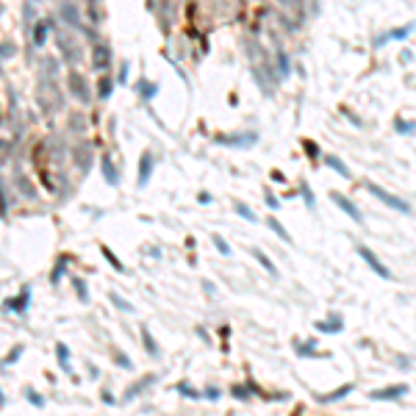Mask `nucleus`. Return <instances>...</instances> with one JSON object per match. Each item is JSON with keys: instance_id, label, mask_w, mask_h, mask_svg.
Here are the masks:
<instances>
[{"instance_id": "nucleus-1", "label": "nucleus", "mask_w": 416, "mask_h": 416, "mask_svg": "<svg viewBox=\"0 0 416 416\" xmlns=\"http://www.w3.org/2000/svg\"><path fill=\"white\" fill-rule=\"evenodd\" d=\"M56 45H58V50H61L64 64L75 67V64L81 61V47H78V36L72 34V31L58 28V31H56Z\"/></svg>"}, {"instance_id": "nucleus-2", "label": "nucleus", "mask_w": 416, "mask_h": 416, "mask_svg": "<svg viewBox=\"0 0 416 416\" xmlns=\"http://www.w3.org/2000/svg\"><path fill=\"white\" fill-rule=\"evenodd\" d=\"M67 86H70V94L81 103V106H89L92 103V86L86 81V75H81L78 70H72L67 75Z\"/></svg>"}, {"instance_id": "nucleus-3", "label": "nucleus", "mask_w": 416, "mask_h": 416, "mask_svg": "<svg viewBox=\"0 0 416 416\" xmlns=\"http://www.w3.org/2000/svg\"><path fill=\"white\" fill-rule=\"evenodd\" d=\"M367 191L372 194V197H377L383 205H388V208H394V211H400V214H411V203H405L402 197H397V194H391V191H386V189H380L377 184H372V181H367Z\"/></svg>"}, {"instance_id": "nucleus-4", "label": "nucleus", "mask_w": 416, "mask_h": 416, "mask_svg": "<svg viewBox=\"0 0 416 416\" xmlns=\"http://www.w3.org/2000/svg\"><path fill=\"white\" fill-rule=\"evenodd\" d=\"M72 161H75L78 172H81V175H86V172L92 170V164H94V147H92L86 139H81L75 147H72Z\"/></svg>"}, {"instance_id": "nucleus-5", "label": "nucleus", "mask_w": 416, "mask_h": 416, "mask_svg": "<svg viewBox=\"0 0 416 416\" xmlns=\"http://www.w3.org/2000/svg\"><path fill=\"white\" fill-rule=\"evenodd\" d=\"M355 253L361 255V261L367 264V267L372 269V272H374V275H377V277H383V280H394V275H391V269H388L386 264H383L380 258H377V255H374V250H369V247L358 244V250H355Z\"/></svg>"}, {"instance_id": "nucleus-6", "label": "nucleus", "mask_w": 416, "mask_h": 416, "mask_svg": "<svg viewBox=\"0 0 416 416\" xmlns=\"http://www.w3.org/2000/svg\"><path fill=\"white\" fill-rule=\"evenodd\" d=\"M50 34H56V31H53V25H50V20H39V22L34 25V31H31V47L42 50L45 45H47Z\"/></svg>"}, {"instance_id": "nucleus-7", "label": "nucleus", "mask_w": 416, "mask_h": 416, "mask_svg": "<svg viewBox=\"0 0 416 416\" xmlns=\"http://www.w3.org/2000/svg\"><path fill=\"white\" fill-rule=\"evenodd\" d=\"M58 17H61L70 28H84V22H81V8L75 6V3H70V0H64V3H58Z\"/></svg>"}, {"instance_id": "nucleus-8", "label": "nucleus", "mask_w": 416, "mask_h": 416, "mask_svg": "<svg viewBox=\"0 0 416 416\" xmlns=\"http://www.w3.org/2000/svg\"><path fill=\"white\" fill-rule=\"evenodd\" d=\"M114 56H111V47H108L106 42H97L94 45V56H92V64H94V70L103 75V72H108V67H111Z\"/></svg>"}, {"instance_id": "nucleus-9", "label": "nucleus", "mask_w": 416, "mask_h": 416, "mask_svg": "<svg viewBox=\"0 0 416 416\" xmlns=\"http://www.w3.org/2000/svg\"><path fill=\"white\" fill-rule=\"evenodd\" d=\"M153 167H155V158L150 150H144L139 158V175H136V186L139 189H144V186L150 184V175H153Z\"/></svg>"}, {"instance_id": "nucleus-10", "label": "nucleus", "mask_w": 416, "mask_h": 416, "mask_svg": "<svg viewBox=\"0 0 416 416\" xmlns=\"http://www.w3.org/2000/svg\"><path fill=\"white\" fill-rule=\"evenodd\" d=\"M408 388L411 386H405V383H397V386H388V388H374V391H369V397L377 400V402H383V400H400V397L408 394Z\"/></svg>"}, {"instance_id": "nucleus-11", "label": "nucleus", "mask_w": 416, "mask_h": 416, "mask_svg": "<svg viewBox=\"0 0 416 416\" xmlns=\"http://www.w3.org/2000/svg\"><path fill=\"white\" fill-rule=\"evenodd\" d=\"M330 200H333L336 205H339V208H341V211H344L350 219H353V222H358V225L364 222V214L358 211V205H355L353 200H347L344 194H339V191H333V194H330Z\"/></svg>"}, {"instance_id": "nucleus-12", "label": "nucleus", "mask_w": 416, "mask_h": 416, "mask_svg": "<svg viewBox=\"0 0 416 416\" xmlns=\"http://www.w3.org/2000/svg\"><path fill=\"white\" fill-rule=\"evenodd\" d=\"M155 380H158V374H144V377H139V380H136L134 386L128 388V391H122V402H134L136 397H139L141 391H144V388H150V386H153Z\"/></svg>"}, {"instance_id": "nucleus-13", "label": "nucleus", "mask_w": 416, "mask_h": 416, "mask_svg": "<svg viewBox=\"0 0 416 416\" xmlns=\"http://www.w3.org/2000/svg\"><path fill=\"white\" fill-rule=\"evenodd\" d=\"M28 303H31V286L25 283V286L20 289V294L11 297V300H6V311H14V314H25Z\"/></svg>"}, {"instance_id": "nucleus-14", "label": "nucleus", "mask_w": 416, "mask_h": 416, "mask_svg": "<svg viewBox=\"0 0 416 416\" xmlns=\"http://www.w3.org/2000/svg\"><path fill=\"white\" fill-rule=\"evenodd\" d=\"M294 353L300 358H330V353H317V339L294 341Z\"/></svg>"}, {"instance_id": "nucleus-15", "label": "nucleus", "mask_w": 416, "mask_h": 416, "mask_svg": "<svg viewBox=\"0 0 416 416\" xmlns=\"http://www.w3.org/2000/svg\"><path fill=\"white\" fill-rule=\"evenodd\" d=\"M253 141H258L255 134H236V136H217V144H228V147H250Z\"/></svg>"}, {"instance_id": "nucleus-16", "label": "nucleus", "mask_w": 416, "mask_h": 416, "mask_svg": "<svg viewBox=\"0 0 416 416\" xmlns=\"http://www.w3.org/2000/svg\"><path fill=\"white\" fill-rule=\"evenodd\" d=\"M353 391H355L353 383H344V386H339L336 391H330V394H317V402H322V405H333V402L344 400V397L353 394Z\"/></svg>"}, {"instance_id": "nucleus-17", "label": "nucleus", "mask_w": 416, "mask_h": 416, "mask_svg": "<svg viewBox=\"0 0 416 416\" xmlns=\"http://www.w3.org/2000/svg\"><path fill=\"white\" fill-rule=\"evenodd\" d=\"M275 70H277V81H286V78L291 75V58L286 50L277 47L275 50Z\"/></svg>"}, {"instance_id": "nucleus-18", "label": "nucleus", "mask_w": 416, "mask_h": 416, "mask_svg": "<svg viewBox=\"0 0 416 416\" xmlns=\"http://www.w3.org/2000/svg\"><path fill=\"white\" fill-rule=\"evenodd\" d=\"M14 184H17V189H20V194H22V197H28V200H34V197H36L34 181H31V178L25 175L22 170H14Z\"/></svg>"}, {"instance_id": "nucleus-19", "label": "nucleus", "mask_w": 416, "mask_h": 416, "mask_svg": "<svg viewBox=\"0 0 416 416\" xmlns=\"http://www.w3.org/2000/svg\"><path fill=\"white\" fill-rule=\"evenodd\" d=\"M100 172H103V178H106L108 186H117L120 184V175H117V164L111 161V155H103L100 158Z\"/></svg>"}, {"instance_id": "nucleus-20", "label": "nucleus", "mask_w": 416, "mask_h": 416, "mask_svg": "<svg viewBox=\"0 0 416 416\" xmlns=\"http://www.w3.org/2000/svg\"><path fill=\"white\" fill-rule=\"evenodd\" d=\"M314 327H317L319 333H339L341 327H344V319H341L339 314H333L330 319H317V322H314Z\"/></svg>"}, {"instance_id": "nucleus-21", "label": "nucleus", "mask_w": 416, "mask_h": 416, "mask_svg": "<svg viewBox=\"0 0 416 416\" xmlns=\"http://www.w3.org/2000/svg\"><path fill=\"white\" fill-rule=\"evenodd\" d=\"M411 31H416V25H414V22H411V25H402V28L388 31V34H383V36H377V39H374V47H380V45L391 42V39H405V36H408Z\"/></svg>"}, {"instance_id": "nucleus-22", "label": "nucleus", "mask_w": 416, "mask_h": 416, "mask_svg": "<svg viewBox=\"0 0 416 416\" xmlns=\"http://www.w3.org/2000/svg\"><path fill=\"white\" fill-rule=\"evenodd\" d=\"M322 164H327L333 172H339L341 178H353V172H350V167H347L344 161H341L339 155H330V153H322Z\"/></svg>"}, {"instance_id": "nucleus-23", "label": "nucleus", "mask_w": 416, "mask_h": 416, "mask_svg": "<svg viewBox=\"0 0 416 416\" xmlns=\"http://www.w3.org/2000/svg\"><path fill=\"white\" fill-rule=\"evenodd\" d=\"M136 92L141 94V100H153L155 94H158V84L155 81H147V78H139V84H136Z\"/></svg>"}, {"instance_id": "nucleus-24", "label": "nucleus", "mask_w": 416, "mask_h": 416, "mask_svg": "<svg viewBox=\"0 0 416 416\" xmlns=\"http://www.w3.org/2000/svg\"><path fill=\"white\" fill-rule=\"evenodd\" d=\"M114 86H117V81H114L111 75H106V72H103V75H100V81H97V97L100 100H108L114 94Z\"/></svg>"}, {"instance_id": "nucleus-25", "label": "nucleus", "mask_w": 416, "mask_h": 416, "mask_svg": "<svg viewBox=\"0 0 416 416\" xmlns=\"http://www.w3.org/2000/svg\"><path fill=\"white\" fill-rule=\"evenodd\" d=\"M56 355H58V367H61L64 374H72V364H70V347L64 344V341H58L56 344Z\"/></svg>"}, {"instance_id": "nucleus-26", "label": "nucleus", "mask_w": 416, "mask_h": 416, "mask_svg": "<svg viewBox=\"0 0 416 416\" xmlns=\"http://www.w3.org/2000/svg\"><path fill=\"white\" fill-rule=\"evenodd\" d=\"M141 341H144V350H147V355H150V358H158V355H161V347L155 344L153 333H150L147 327H144V324H141Z\"/></svg>"}, {"instance_id": "nucleus-27", "label": "nucleus", "mask_w": 416, "mask_h": 416, "mask_svg": "<svg viewBox=\"0 0 416 416\" xmlns=\"http://www.w3.org/2000/svg\"><path fill=\"white\" fill-rule=\"evenodd\" d=\"M67 264H70V255H61V258H58V264L53 267V272H50V283H53V286H58V283H61L64 272H67Z\"/></svg>"}, {"instance_id": "nucleus-28", "label": "nucleus", "mask_w": 416, "mask_h": 416, "mask_svg": "<svg viewBox=\"0 0 416 416\" xmlns=\"http://www.w3.org/2000/svg\"><path fill=\"white\" fill-rule=\"evenodd\" d=\"M253 255H255V261L261 264V267L267 269V272H269V275H272V277H277V275H280V272H277V267H275V264H272V258H269V255L264 253V250H253Z\"/></svg>"}, {"instance_id": "nucleus-29", "label": "nucleus", "mask_w": 416, "mask_h": 416, "mask_svg": "<svg viewBox=\"0 0 416 416\" xmlns=\"http://www.w3.org/2000/svg\"><path fill=\"white\" fill-rule=\"evenodd\" d=\"M233 211L239 214L241 219H247V222H253V225L258 222V217H255V211H250V205H244L241 200H233Z\"/></svg>"}, {"instance_id": "nucleus-30", "label": "nucleus", "mask_w": 416, "mask_h": 416, "mask_svg": "<svg viewBox=\"0 0 416 416\" xmlns=\"http://www.w3.org/2000/svg\"><path fill=\"white\" fill-rule=\"evenodd\" d=\"M267 228H269L272 233H275V236H280L283 241H289V244H291V236H289V231H286V228H283V225L277 222L275 217H267Z\"/></svg>"}, {"instance_id": "nucleus-31", "label": "nucleus", "mask_w": 416, "mask_h": 416, "mask_svg": "<svg viewBox=\"0 0 416 416\" xmlns=\"http://www.w3.org/2000/svg\"><path fill=\"white\" fill-rule=\"evenodd\" d=\"M100 253H103V258H106V261H108V264H111V267H114V269H117V272H122V275H125V272H128V269H125V264H122V261H120V258H117V255H114V253H111V250H108V247H106V244L100 247Z\"/></svg>"}, {"instance_id": "nucleus-32", "label": "nucleus", "mask_w": 416, "mask_h": 416, "mask_svg": "<svg viewBox=\"0 0 416 416\" xmlns=\"http://www.w3.org/2000/svg\"><path fill=\"white\" fill-rule=\"evenodd\" d=\"M72 286H75L78 300H81V303H89V289H86V280H84V277L72 275Z\"/></svg>"}, {"instance_id": "nucleus-33", "label": "nucleus", "mask_w": 416, "mask_h": 416, "mask_svg": "<svg viewBox=\"0 0 416 416\" xmlns=\"http://www.w3.org/2000/svg\"><path fill=\"white\" fill-rule=\"evenodd\" d=\"M108 300H111V303H114V308H120V311H125V314H134V305H131V303H128V300H122V297L120 294H117V291H108Z\"/></svg>"}, {"instance_id": "nucleus-34", "label": "nucleus", "mask_w": 416, "mask_h": 416, "mask_svg": "<svg viewBox=\"0 0 416 416\" xmlns=\"http://www.w3.org/2000/svg\"><path fill=\"white\" fill-rule=\"evenodd\" d=\"M231 397H236V400H250L253 391H250L247 383H236V386H231Z\"/></svg>"}, {"instance_id": "nucleus-35", "label": "nucleus", "mask_w": 416, "mask_h": 416, "mask_svg": "<svg viewBox=\"0 0 416 416\" xmlns=\"http://www.w3.org/2000/svg\"><path fill=\"white\" fill-rule=\"evenodd\" d=\"M211 241H214V247H217V250H219V255H233V247L228 244V241L222 239V236H219V233H214V236H211Z\"/></svg>"}, {"instance_id": "nucleus-36", "label": "nucleus", "mask_w": 416, "mask_h": 416, "mask_svg": "<svg viewBox=\"0 0 416 416\" xmlns=\"http://www.w3.org/2000/svg\"><path fill=\"white\" fill-rule=\"evenodd\" d=\"M175 391H178V394H184V397H191V400L203 397V394L197 391V388H191V383H178V386H175Z\"/></svg>"}, {"instance_id": "nucleus-37", "label": "nucleus", "mask_w": 416, "mask_h": 416, "mask_svg": "<svg viewBox=\"0 0 416 416\" xmlns=\"http://www.w3.org/2000/svg\"><path fill=\"white\" fill-rule=\"evenodd\" d=\"M25 400H28L31 405H36V408H45V397L39 394V391H34V388H25Z\"/></svg>"}, {"instance_id": "nucleus-38", "label": "nucleus", "mask_w": 416, "mask_h": 416, "mask_svg": "<svg viewBox=\"0 0 416 416\" xmlns=\"http://www.w3.org/2000/svg\"><path fill=\"white\" fill-rule=\"evenodd\" d=\"M300 194H303V200H305V208H314V205H317V200H314V194H311L305 181H300Z\"/></svg>"}, {"instance_id": "nucleus-39", "label": "nucleus", "mask_w": 416, "mask_h": 416, "mask_svg": "<svg viewBox=\"0 0 416 416\" xmlns=\"http://www.w3.org/2000/svg\"><path fill=\"white\" fill-rule=\"evenodd\" d=\"M303 150H305V155H308V158H322V150H319L311 139H303Z\"/></svg>"}, {"instance_id": "nucleus-40", "label": "nucleus", "mask_w": 416, "mask_h": 416, "mask_svg": "<svg viewBox=\"0 0 416 416\" xmlns=\"http://www.w3.org/2000/svg\"><path fill=\"white\" fill-rule=\"evenodd\" d=\"M11 205H14V200H11V194H8V181H3V217H8Z\"/></svg>"}, {"instance_id": "nucleus-41", "label": "nucleus", "mask_w": 416, "mask_h": 416, "mask_svg": "<svg viewBox=\"0 0 416 416\" xmlns=\"http://www.w3.org/2000/svg\"><path fill=\"white\" fill-rule=\"evenodd\" d=\"M86 117H84V114H72V117H70V128H72V131H84V128H86Z\"/></svg>"}, {"instance_id": "nucleus-42", "label": "nucleus", "mask_w": 416, "mask_h": 416, "mask_svg": "<svg viewBox=\"0 0 416 416\" xmlns=\"http://www.w3.org/2000/svg\"><path fill=\"white\" fill-rule=\"evenodd\" d=\"M20 355H22V347H14V350H11V353L6 355V361H3V367H11V364H17V361H20Z\"/></svg>"}, {"instance_id": "nucleus-43", "label": "nucleus", "mask_w": 416, "mask_h": 416, "mask_svg": "<svg viewBox=\"0 0 416 416\" xmlns=\"http://www.w3.org/2000/svg\"><path fill=\"white\" fill-rule=\"evenodd\" d=\"M394 128H397V134H414V131H416V125H414V122L408 125V122H402V120H397V122H394Z\"/></svg>"}, {"instance_id": "nucleus-44", "label": "nucleus", "mask_w": 416, "mask_h": 416, "mask_svg": "<svg viewBox=\"0 0 416 416\" xmlns=\"http://www.w3.org/2000/svg\"><path fill=\"white\" fill-rule=\"evenodd\" d=\"M264 200H267V205H269V208H272V211H277V208H280V200H277L275 197V194H272V191H264Z\"/></svg>"}, {"instance_id": "nucleus-45", "label": "nucleus", "mask_w": 416, "mask_h": 416, "mask_svg": "<svg viewBox=\"0 0 416 416\" xmlns=\"http://www.w3.org/2000/svg\"><path fill=\"white\" fill-rule=\"evenodd\" d=\"M117 367L120 369H134V361L128 358L125 353H117Z\"/></svg>"}, {"instance_id": "nucleus-46", "label": "nucleus", "mask_w": 416, "mask_h": 416, "mask_svg": "<svg viewBox=\"0 0 416 416\" xmlns=\"http://www.w3.org/2000/svg\"><path fill=\"white\" fill-rule=\"evenodd\" d=\"M8 58H14V45L3 39V61H8Z\"/></svg>"}, {"instance_id": "nucleus-47", "label": "nucleus", "mask_w": 416, "mask_h": 416, "mask_svg": "<svg viewBox=\"0 0 416 416\" xmlns=\"http://www.w3.org/2000/svg\"><path fill=\"white\" fill-rule=\"evenodd\" d=\"M128 70H131V64L122 61L120 64V75H117V84H125V81H128Z\"/></svg>"}, {"instance_id": "nucleus-48", "label": "nucleus", "mask_w": 416, "mask_h": 416, "mask_svg": "<svg viewBox=\"0 0 416 416\" xmlns=\"http://www.w3.org/2000/svg\"><path fill=\"white\" fill-rule=\"evenodd\" d=\"M219 394H222V391H219V388H211V386L203 391V397H208V400H219Z\"/></svg>"}, {"instance_id": "nucleus-49", "label": "nucleus", "mask_w": 416, "mask_h": 416, "mask_svg": "<svg viewBox=\"0 0 416 416\" xmlns=\"http://www.w3.org/2000/svg\"><path fill=\"white\" fill-rule=\"evenodd\" d=\"M203 291L208 297H217V286H214V283H208V280H203Z\"/></svg>"}, {"instance_id": "nucleus-50", "label": "nucleus", "mask_w": 416, "mask_h": 416, "mask_svg": "<svg viewBox=\"0 0 416 416\" xmlns=\"http://www.w3.org/2000/svg\"><path fill=\"white\" fill-rule=\"evenodd\" d=\"M100 400L106 402V405H114V394L108 391V388H103V391H100Z\"/></svg>"}, {"instance_id": "nucleus-51", "label": "nucleus", "mask_w": 416, "mask_h": 416, "mask_svg": "<svg viewBox=\"0 0 416 416\" xmlns=\"http://www.w3.org/2000/svg\"><path fill=\"white\" fill-rule=\"evenodd\" d=\"M341 114H347V117H350V122H353V125H364V122H361L358 117H355V114L350 111V108H344V106H341Z\"/></svg>"}, {"instance_id": "nucleus-52", "label": "nucleus", "mask_w": 416, "mask_h": 416, "mask_svg": "<svg viewBox=\"0 0 416 416\" xmlns=\"http://www.w3.org/2000/svg\"><path fill=\"white\" fill-rule=\"evenodd\" d=\"M197 200H200V205H208V203H211V194H208V191H200Z\"/></svg>"}, {"instance_id": "nucleus-53", "label": "nucleus", "mask_w": 416, "mask_h": 416, "mask_svg": "<svg viewBox=\"0 0 416 416\" xmlns=\"http://www.w3.org/2000/svg\"><path fill=\"white\" fill-rule=\"evenodd\" d=\"M269 178H272V181H277V184H283V181H286V175H283V172H277V170L269 172Z\"/></svg>"}, {"instance_id": "nucleus-54", "label": "nucleus", "mask_w": 416, "mask_h": 416, "mask_svg": "<svg viewBox=\"0 0 416 416\" xmlns=\"http://www.w3.org/2000/svg\"><path fill=\"white\" fill-rule=\"evenodd\" d=\"M197 336H200V339H203V341H211V336H208V333H205L203 327H197Z\"/></svg>"}, {"instance_id": "nucleus-55", "label": "nucleus", "mask_w": 416, "mask_h": 416, "mask_svg": "<svg viewBox=\"0 0 416 416\" xmlns=\"http://www.w3.org/2000/svg\"><path fill=\"white\" fill-rule=\"evenodd\" d=\"M86 369H89V377H100V374H97V367H94V364H89Z\"/></svg>"}, {"instance_id": "nucleus-56", "label": "nucleus", "mask_w": 416, "mask_h": 416, "mask_svg": "<svg viewBox=\"0 0 416 416\" xmlns=\"http://www.w3.org/2000/svg\"><path fill=\"white\" fill-rule=\"evenodd\" d=\"M86 3H89V6H97V0H86Z\"/></svg>"}, {"instance_id": "nucleus-57", "label": "nucleus", "mask_w": 416, "mask_h": 416, "mask_svg": "<svg viewBox=\"0 0 416 416\" xmlns=\"http://www.w3.org/2000/svg\"><path fill=\"white\" fill-rule=\"evenodd\" d=\"M283 3H289V0H283Z\"/></svg>"}, {"instance_id": "nucleus-58", "label": "nucleus", "mask_w": 416, "mask_h": 416, "mask_svg": "<svg viewBox=\"0 0 416 416\" xmlns=\"http://www.w3.org/2000/svg\"><path fill=\"white\" fill-rule=\"evenodd\" d=\"M58 3H64V0H58Z\"/></svg>"}]
</instances>
